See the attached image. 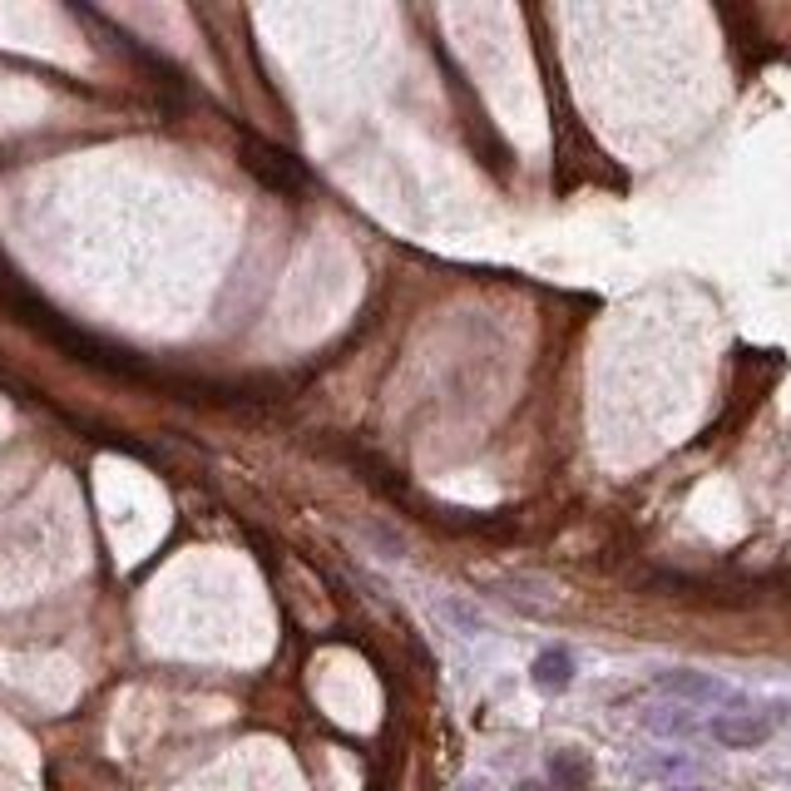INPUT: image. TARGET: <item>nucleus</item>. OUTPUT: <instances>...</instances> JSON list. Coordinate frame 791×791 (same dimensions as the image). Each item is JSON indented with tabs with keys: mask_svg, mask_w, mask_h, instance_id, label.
Returning <instances> with one entry per match:
<instances>
[{
	"mask_svg": "<svg viewBox=\"0 0 791 791\" xmlns=\"http://www.w3.org/2000/svg\"><path fill=\"white\" fill-rule=\"evenodd\" d=\"M574 673H579L574 653H569V648H559V643L539 648L535 663H530V683H535L539 693H565L569 683H574Z\"/></svg>",
	"mask_w": 791,
	"mask_h": 791,
	"instance_id": "nucleus-4",
	"label": "nucleus"
},
{
	"mask_svg": "<svg viewBox=\"0 0 791 791\" xmlns=\"http://www.w3.org/2000/svg\"><path fill=\"white\" fill-rule=\"evenodd\" d=\"M688 767H693L688 757H658V761H648L643 771H648V777H658V771H688Z\"/></svg>",
	"mask_w": 791,
	"mask_h": 791,
	"instance_id": "nucleus-8",
	"label": "nucleus"
},
{
	"mask_svg": "<svg viewBox=\"0 0 791 791\" xmlns=\"http://www.w3.org/2000/svg\"><path fill=\"white\" fill-rule=\"evenodd\" d=\"M549 777H555L559 791H584L589 787V757H579V752H555V757H549Z\"/></svg>",
	"mask_w": 791,
	"mask_h": 791,
	"instance_id": "nucleus-6",
	"label": "nucleus"
},
{
	"mask_svg": "<svg viewBox=\"0 0 791 791\" xmlns=\"http://www.w3.org/2000/svg\"><path fill=\"white\" fill-rule=\"evenodd\" d=\"M520 791H545V787H539V781H524V787H520Z\"/></svg>",
	"mask_w": 791,
	"mask_h": 791,
	"instance_id": "nucleus-9",
	"label": "nucleus"
},
{
	"mask_svg": "<svg viewBox=\"0 0 791 791\" xmlns=\"http://www.w3.org/2000/svg\"><path fill=\"white\" fill-rule=\"evenodd\" d=\"M485 589H490L500 604L520 608V614H530V618L555 614L559 608V589L549 584V579H535V574H500V579H490Z\"/></svg>",
	"mask_w": 791,
	"mask_h": 791,
	"instance_id": "nucleus-3",
	"label": "nucleus"
},
{
	"mask_svg": "<svg viewBox=\"0 0 791 791\" xmlns=\"http://www.w3.org/2000/svg\"><path fill=\"white\" fill-rule=\"evenodd\" d=\"M441 614L451 618V628H465V633H485V618L475 614L470 604H461V598H445V604H441Z\"/></svg>",
	"mask_w": 791,
	"mask_h": 791,
	"instance_id": "nucleus-7",
	"label": "nucleus"
},
{
	"mask_svg": "<svg viewBox=\"0 0 791 791\" xmlns=\"http://www.w3.org/2000/svg\"><path fill=\"white\" fill-rule=\"evenodd\" d=\"M643 728L658 732V737H693V732H708V722H698V712L673 702V708H653L643 712Z\"/></svg>",
	"mask_w": 791,
	"mask_h": 791,
	"instance_id": "nucleus-5",
	"label": "nucleus"
},
{
	"mask_svg": "<svg viewBox=\"0 0 791 791\" xmlns=\"http://www.w3.org/2000/svg\"><path fill=\"white\" fill-rule=\"evenodd\" d=\"M653 688H658V693H668V698L683 702V708H702V702H722L728 712H742V708H747V698H742V693H732L722 678H712V673H698V668L653 673Z\"/></svg>",
	"mask_w": 791,
	"mask_h": 791,
	"instance_id": "nucleus-2",
	"label": "nucleus"
},
{
	"mask_svg": "<svg viewBox=\"0 0 791 791\" xmlns=\"http://www.w3.org/2000/svg\"><path fill=\"white\" fill-rule=\"evenodd\" d=\"M668 791H712V787H668Z\"/></svg>",
	"mask_w": 791,
	"mask_h": 791,
	"instance_id": "nucleus-10",
	"label": "nucleus"
},
{
	"mask_svg": "<svg viewBox=\"0 0 791 791\" xmlns=\"http://www.w3.org/2000/svg\"><path fill=\"white\" fill-rule=\"evenodd\" d=\"M791 718L787 702H767V708H742V712H718L708 718V737L722 742L728 752H757L777 737V728Z\"/></svg>",
	"mask_w": 791,
	"mask_h": 791,
	"instance_id": "nucleus-1",
	"label": "nucleus"
}]
</instances>
